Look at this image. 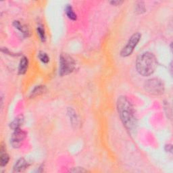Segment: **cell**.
<instances>
[{"mask_svg":"<svg viewBox=\"0 0 173 173\" xmlns=\"http://www.w3.org/2000/svg\"><path fill=\"white\" fill-rule=\"evenodd\" d=\"M117 108L119 116L125 127L129 130L135 129L137 121L133 107L125 96H121L118 99Z\"/></svg>","mask_w":173,"mask_h":173,"instance_id":"cell-1","label":"cell"},{"mask_svg":"<svg viewBox=\"0 0 173 173\" xmlns=\"http://www.w3.org/2000/svg\"><path fill=\"white\" fill-rule=\"evenodd\" d=\"M75 61L71 56L68 54H61L60 57L59 74L60 76H66L74 71Z\"/></svg>","mask_w":173,"mask_h":173,"instance_id":"cell-3","label":"cell"},{"mask_svg":"<svg viewBox=\"0 0 173 173\" xmlns=\"http://www.w3.org/2000/svg\"><path fill=\"white\" fill-rule=\"evenodd\" d=\"M26 138V133L21 129L14 130L12 135L11 137L10 143L14 148H18L22 145Z\"/></svg>","mask_w":173,"mask_h":173,"instance_id":"cell-6","label":"cell"},{"mask_svg":"<svg viewBox=\"0 0 173 173\" xmlns=\"http://www.w3.org/2000/svg\"><path fill=\"white\" fill-rule=\"evenodd\" d=\"M145 10V6L143 4V2L138 3V4L137 5V7H136V11H137V12L139 14H141V13L144 12Z\"/></svg>","mask_w":173,"mask_h":173,"instance_id":"cell-17","label":"cell"},{"mask_svg":"<svg viewBox=\"0 0 173 173\" xmlns=\"http://www.w3.org/2000/svg\"><path fill=\"white\" fill-rule=\"evenodd\" d=\"M141 37V34L139 33H136L133 34V35L130 37L129 40L128 41L127 44L126 45L125 47L121 52V56L123 57H126L130 56L133 52L134 48L137 45Z\"/></svg>","mask_w":173,"mask_h":173,"instance_id":"cell-5","label":"cell"},{"mask_svg":"<svg viewBox=\"0 0 173 173\" xmlns=\"http://www.w3.org/2000/svg\"><path fill=\"white\" fill-rule=\"evenodd\" d=\"M122 3V2H120V1H112L110 2V3H112V4L114 6H118Z\"/></svg>","mask_w":173,"mask_h":173,"instance_id":"cell-19","label":"cell"},{"mask_svg":"<svg viewBox=\"0 0 173 173\" xmlns=\"http://www.w3.org/2000/svg\"><path fill=\"white\" fill-rule=\"evenodd\" d=\"M145 89L154 95H162L164 91V84L161 80L153 78L148 80L144 84Z\"/></svg>","mask_w":173,"mask_h":173,"instance_id":"cell-4","label":"cell"},{"mask_svg":"<svg viewBox=\"0 0 173 173\" xmlns=\"http://www.w3.org/2000/svg\"><path fill=\"white\" fill-rule=\"evenodd\" d=\"M65 12H66V16L69 19L71 20H76V14L75 13L71 6L68 5L65 9Z\"/></svg>","mask_w":173,"mask_h":173,"instance_id":"cell-11","label":"cell"},{"mask_svg":"<svg viewBox=\"0 0 173 173\" xmlns=\"http://www.w3.org/2000/svg\"><path fill=\"white\" fill-rule=\"evenodd\" d=\"M166 148H167V149H166V151L169 152H172V145H168L166 146Z\"/></svg>","mask_w":173,"mask_h":173,"instance_id":"cell-20","label":"cell"},{"mask_svg":"<svg viewBox=\"0 0 173 173\" xmlns=\"http://www.w3.org/2000/svg\"><path fill=\"white\" fill-rule=\"evenodd\" d=\"M29 61L26 57H23L21 59L18 67V73L20 75H24L28 69Z\"/></svg>","mask_w":173,"mask_h":173,"instance_id":"cell-8","label":"cell"},{"mask_svg":"<svg viewBox=\"0 0 173 173\" xmlns=\"http://www.w3.org/2000/svg\"><path fill=\"white\" fill-rule=\"evenodd\" d=\"M37 34H39L40 39L42 41H45V30L43 28V26H39L37 27Z\"/></svg>","mask_w":173,"mask_h":173,"instance_id":"cell-15","label":"cell"},{"mask_svg":"<svg viewBox=\"0 0 173 173\" xmlns=\"http://www.w3.org/2000/svg\"><path fill=\"white\" fill-rule=\"evenodd\" d=\"M71 172H87L86 170H84L83 168H74V169L71 171Z\"/></svg>","mask_w":173,"mask_h":173,"instance_id":"cell-18","label":"cell"},{"mask_svg":"<svg viewBox=\"0 0 173 173\" xmlns=\"http://www.w3.org/2000/svg\"><path fill=\"white\" fill-rule=\"evenodd\" d=\"M39 59L43 62V64H48L49 61V57L46 53L43 52H40L38 54Z\"/></svg>","mask_w":173,"mask_h":173,"instance_id":"cell-13","label":"cell"},{"mask_svg":"<svg viewBox=\"0 0 173 173\" xmlns=\"http://www.w3.org/2000/svg\"><path fill=\"white\" fill-rule=\"evenodd\" d=\"M68 114H69V116H70V118H71V122L72 124H74V123L77 124L78 119H77V117H76V114L75 111L72 109H69Z\"/></svg>","mask_w":173,"mask_h":173,"instance_id":"cell-16","label":"cell"},{"mask_svg":"<svg viewBox=\"0 0 173 173\" xmlns=\"http://www.w3.org/2000/svg\"><path fill=\"white\" fill-rule=\"evenodd\" d=\"M156 67V58L152 53L145 52L142 53L136 61V69L141 76H150L154 72Z\"/></svg>","mask_w":173,"mask_h":173,"instance_id":"cell-2","label":"cell"},{"mask_svg":"<svg viewBox=\"0 0 173 173\" xmlns=\"http://www.w3.org/2000/svg\"><path fill=\"white\" fill-rule=\"evenodd\" d=\"M45 86H37L32 91L31 93H30V97H34L37 95H40L43 93L45 91Z\"/></svg>","mask_w":173,"mask_h":173,"instance_id":"cell-12","label":"cell"},{"mask_svg":"<svg viewBox=\"0 0 173 173\" xmlns=\"http://www.w3.org/2000/svg\"><path fill=\"white\" fill-rule=\"evenodd\" d=\"M10 157L6 153H2L1 154V166L3 167L6 166L9 162Z\"/></svg>","mask_w":173,"mask_h":173,"instance_id":"cell-14","label":"cell"},{"mask_svg":"<svg viewBox=\"0 0 173 173\" xmlns=\"http://www.w3.org/2000/svg\"><path fill=\"white\" fill-rule=\"evenodd\" d=\"M29 166V164L24 158L19 159L14 166V171L19 172L25 171Z\"/></svg>","mask_w":173,"mask_h":173,"instance_id":"cell-7","label":"cell"},{"mask_svg":"<svg viewBox=\"0 0 173 173\" xmlns=\"http://www.w3.org/2000/svg\"><path fill=\"white\" fill-rule=\"evenodd\" d=\"M14 26L15 28L18 29L23 34V35L25 37H29V29L26 27V26L21 25V23L19 21H14Z\"/></svg>","mask_w":173,"mask_h":173,"instance_id":"cell-9","label":"cell"},{"mask_svg":"<svg viewBox=\"0 0 173 173\" xmlns=\"http://www.w3.org/2000/svg\"><path fill=\"white\" fill-rule=\"evenodd\" d=\"M23 121H24V119H23L22 116L17 117L10 124L11 129H12L13 130H16L18 129H20L21 125H22V124H23Z\"/></svg>","mask_w":173,"mask_h":173,"instance_id":"cell-10","label":"cell"}]
</instances>
